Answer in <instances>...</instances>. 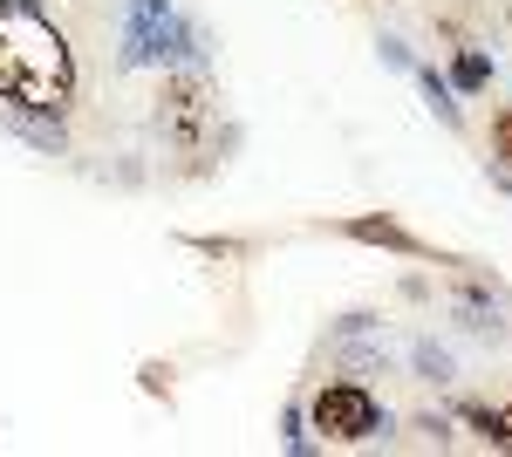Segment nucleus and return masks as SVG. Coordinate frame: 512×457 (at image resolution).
Here are the masks:
<instances>
[{"mask_svg":"<svg viewBox=\"0 0 512 457\" xmlns=\"http://www.w3.org/2000/svg\"><path fill=\"white\" fill-rule=\"evenodd\" d=\"M178 55H205V41L171 14V0H130V28H123V62H178Z\"/></svg>","mask_w":512,"mask_h":457,"instance_id":"nucleus-1","label":"nucleus"},{"mask_svg":"<svg viewBox=\"0 0 512 457\" xmlns=\"http://www.w3.org/2000/svg\"><path fill=\"white\" fill-rule=\"evenodd\" d=\"M492 314H499V307L485 301L478 287H465V294H458V321H465V328H492Z\"/></svg>","mask_w":512,"mask_h":457,"instance_id":"nucleus-5","label":"nucleus"},{"mask_svg":"<svg viewBox=\"0 0 512 457\" xmlns=\"http://www.w3.org/2000/svg\"><path fill=\"white\" fill-rule=\"evenodd\" d=\"M410 362H417V376H424V382H451V355H444L437 342H417Z\"/></svg>","mask_w":512,"mask_h":457,"instance_id":"nucleus-4","label":"nucleus"},{"mask_svg":"<svg viewBox=\"0 0 512 457\" xmlns=\"http://www.w3.org/2000/svg\"><path fill=\"white\" fill-rule=\"evenodd\" d=\"M355 232H362V239H383V246H403V253H417V239H410L403 226H390V219H362Z\"/></svg>","mask_w":512,"mask_h":457,"instance_id":"nucleus-6","label":"nucleus"},{"mask_svg":"<svg viewBox=\"0 0 512 457\" xmlns=\"http://www.w3.org/2000/svg\"><path fill=\"white\" fill-rule=\"evenodd\" d=\"M383 62H390V69H410V48L390 35V41H383Z\"/></svg>","mask_w":512,"mask_h":457,"instance_id":"nucleus-8","label":"nucleus"},{"mask_svg":"<svg viewBox=\"0 0 512 457\" xmlns=\"http://www.w3.org/2000/svg\"><path fill=\"white\" fill-rule=\"evenodd\" d=\"M417 89H424V96H431V110L444 116V123H458V103H451V82L437 76V69H417Z\"/></svg>","mask_w":512,"mask_h":457,"instance_id":"nucleus-3","label":"nucleus"},{"mask_svg":"<svg viewBox=\"0 0 512 457\" xmlns=\"http://www.w3.org/2000/svg\"><path fill=\"white\" fill-rule=\"evenodd\" d=\"M478 82H492V62H485V55H465V62H458V89H478Z\"/></svg>","mask_w":512,"mask_h":457,"instance_id":"nucleus-7","label":"nucleus"},{"mask_svg":"<svg viewBox=\"0 0 512 457\" xmlns=\"http://www.w3.org/2000/svg\"><path fill=\"white\" fill-rule=\"evenodd\" d=\"M315 423L328 437H376V430H390V417L369 403V389H355V382H328L315 396Z\"/></svg>","mask_w":512,"mask_h":457,"instance_id":"nucleus-2","label":"nucleus"}]
</instances>
